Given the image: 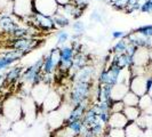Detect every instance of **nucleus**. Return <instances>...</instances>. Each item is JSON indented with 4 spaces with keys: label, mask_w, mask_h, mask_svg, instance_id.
<instances>
[{
    "label": "nucleus",
    "mask_w": 152,
    "mask_h": 137,
    "mask_svg": "<svg viewBox=\"0 0 152 137\" xmlns=\"http://www.w3.org/2000/svg\"><path fill=\"white\" fill-rule=\"evenodd\" d=\"M111 64L117 65L119 68H130L134 65V58L128 54H114Z\"/></svg>",
    "instance_id": "nucleus-20"
},
{
    "label": "nucleus",
    "mask_w": 152,
    "mask_h": 137,
    "mask_svg": "<svg viewBox=\"0 0 152 137\" xmlns=\"http://www.w3.org/2000/svg\"><path fill=\"white\" fill-rule=\"evenodd\" d=\"M55 37H56V40H57V45L61 47L63 45H66V42L70 39V34H69V32L66 30L62 29V30H58L56 32Z\"/></svg>",
    "instance_id": "nucleus-33"
},
{
    "label": "nucleus",
    "mask_w": 152,
    "mask_h": 137,
    "mask_svg": "<svg viewBox=\"0 0 152 137\" xmlns=\"http://www.w3.org/2000/svg\"><path fill=\"white\" fill-rule=\"evenodd\" d=\"M107 134L110 137H126L125 128H107Z\"/></svg>",
    "instance_id": "nucleus-38"
},
{
    "label": "nucleus",
    "mask_w": 152,
    "mask_h": 137,
    "mask_svg": "<svg viewBox=\"0 0 152 137\" xmlns=\"http://www.w3.org/2000/svg\"><path fill=\"white\" fill-rule=\"evenodd\" d=\"M141 137H148V136H146L145 134H143V135H142V136H141Z\"/></svg>",
    "instance_id": "nucleus-45"
},
{
    "label": "nucleus",
    "mask_w": 152,
    "mask_h": 137,
    "mask_svg": "<svg viewBox=\"0 0 152 137\" xmlns=\"http://www.w3.org/2000/svg\"><path fill=\"white\" fill-rule=\"evenodd\" d=\"M129 45V41L127 37L124 39H120V40H117L115 44L112 47V53L113 54H124L126 53L127 50V47Z\"/></svg>",
    "instance_id": "nucleus-29"
},
{
    "label": "nucleus",
    "mask_w": 152,
    "mask_h": 137,
    "mask_svg": "<svg viewBox=\"0 0 152 137\" xmlns=\"http://www.w3.org/2000/svg\"><path fill=\"white\" fill-rule=\"evenodd\" d=\"M104 137H110V136H109V135H107H107H105V136H104Z\"/></svg>",
    "instance_id": "nucleus-46"
},
{
    "label": "nucleus",
    "mask_w": 152,
    "mask_h": 137,
    "mask_svg": "<svg viewBox=\"0 0 152 137\" xmlns=\"http://www.w3.org/2000/svg\"><path fill=\"white\" fill-rule=\"evenodd\" d=\"M77 50L75 49L73 46L70 45H63L60 47V54H61V61L58 68L63 72H68L71 70L73 65V60L76 56Z\"/></svg>",
    "instance_id": "nucleus-7"
},
{
    "label": "nucleus",
    "mask_w": 152,
    "mask_h": 137,
    "mask_svg": "<svg viewBox=\"0 0 152 137\" xmlns=\"http://www.w3.org/2000/svg\"><path fill=\"white\" fill-rule=\"evenodd\" d=\"M122 113L126 115L129 122L137 121V119L142 115V110L138 106H125Z\"/></svg>",
    "instance_id": "nucleus-27"
},
{
    "label": "nucleus",
    "mask_w": 152,
    "mask_h": 137,
    "mask_svg": "<svg viewBox=\"0 0 152 137\" xmlns=\"http://www.w3.org/2000/svg\"><path fill=\"white\" fill-rule=\"evenodd\" d=\"M152 106V98L149 94H145L143 96L140 97V102H138V107L142 110V113L145 112L149 107Z\"/></svg>",
    "instance_id": "nucleus-32"
},
{
    "label": "nucleus",
    "mask_w": 152,
    "mask_h": 137,
    "mask_svg": "<svg viewBox=\"0 0 152 137\" xmlns=\"http://www.w3.org/2000/svg\"><path fill=\"white\" fill-rule=\"evenodd\" d=\"M24 54L13 48L0 52V71H7L8 68H10L14 63H16L20 58H22Z\"/></svg>",
    "instance_id": "nucleus-10"
},
{
    "label": "nucleus",
    "mask_w": 152,
    "mask_h": 137,
    "mask_svg": "<svg viewBox=\"0 0 152 137\" xmlns=\"http://www.w3.org/2000/svg\"><path fill=\"white\" fill-rule=\"evenodd\" d=\"M60 61H61L60 48H55L48 55H46L44 57L41 73H44V74H54L55 70L58 68Z\"/></svg>",
    "instance_id": "nucleus-8"
},
{
    "label": "nucleus",
    "mask_w": 152,
    "mask_h": 137,
    "mask_svg": "<svg viewBox=\"0 0 152 137\" xmlns=\"http://www.w3.org/2000/svg\"><path fill=\"white\" fill-rule=\"evenodd\" d=\"M140 12L143 14H152V0H144L141 5Z\"/></svg>",
    "instance_id": "nucleus-39"
},
{
    "label": "nucleus",
    "mask_w": 152,
    "mask_h": 137,
    "mask_svg": "<svg viewBox=\"0 0 152 137\" xmlns=\"http://www.w3.org/2000/svg\"><path fill=\"white\" fill-rule=\"evenodd\" d=\"M138 102H140V96H137L136 94L130 90L122 98V103L125 104V106H138Z\"/></svg>",
    "instance_id": "nucleus-30"
},
{
    "label": "nucleus",
    "mask_w": 152,
    "mask_h": 137,
    "mask_svg": "<svg viewBox=\"0 0 152 137\" xmlns=\"http://www.w3.org/2000/svg\"><path fill=\"white\" fill-rule=\"evenodd\" d=\"M129 90L136 94L137 96H143L148 94L146 90V77L145 76H133L129 81Z\"/></svg>",
    "instance_id": "nucleus-15"
},
{
    "label": "nucleus",
    "mask_w": 152,
    "mask_h": 137,
    "mask_svg": "<svg viewBox=\"0 0 152 137\" xmlns=\"http://www.w3.org/2000/svg\"><path fill=\"white\" fill-rule=\"evenodd\" d=\"M91 0H72L71 2L78 8H80L81 10H85L86 8L91 5Z\"/></svg>",
    "instance_id": "nucleus-40"
},
{
    "label": "nucleus",
    "mask_w": 152,
    "mask_h": 137,
    "mask_svg": "<svg viewBox=\"0 0 152 137\" xmlns=\"http://www.w3.org/2000/svg\"><path fill=\"white\" fill-rule=\"evenodd\" d=\"M89 102V101H88ZM88 102H84V103H80L78 105H73L71 112L69 114V117L66 118L65 122H71V121H77V120H83L84 119V115L88 109Z\"/></svg>",
    "instance_id": "nucleus-19"
},
{
    "label": "nucleus",
    "mask_w": 152,
    "mask_h": 137,
    "mask_svg": "<svg viewBox=\"0 0 152 137\" xmlns=\"http://www.w3.org/2000/svg\"><path fill=\"white\" fill-rule=\"evenodd\" d=\"M128 122V119L122 112L111 113L107 121V128H125Z\"/></svg>",
    "instance_id": "nucleus-22"
},
{
    "label": "nucleus",
    "mask_w": 152,
    "mask_h": 137,
    "mask_svg": "<svg viewBox=\"0 0 152 137\" xmlns=\"http://www.w3.org/2000/svg\"><path fill=\"white\" fill-rule=\"evenodd\" d=\"M41 44V40L38 38H20L12 39L9 48H13L15 50H18L22 54H28L38 48Z\"/></svg>",
    "instance_id": "nucleus-5"
},
{
    "label": "nucleus",
    "mask_w": 152,
    "mask_h": 137,
    "mask_svg": "<svg viewBox=\"0 0 152 137\" xmlns=\"http://www.w3.org/2000/svg\"><path fill=\"white\" fill-rule=\"evenodd\" d=\"M125 133H126V137H141L144 134V130L142 129L136 121L128 122V125L125 127Z\"/></svg>",
    "instance_id": "nucleus-26"
},
{
    "label": "nucleus",
    "mask_w": 152,
    "mask_h": 137,
    "mask_svg": "<svg viewBox=\"0 0 152 137\" xmlns=\"http://www.w3.org/2000/svg\"><path fill=\"white\" fill-rule=\"evenodd\" d=\"M42 63H44V57L39 58L37 62H34L32 65L28 66L23 71L22 73V80L24 84H30L31 86L36 85L40 81L41 78V68H42Z\"/></svg>",
    "instance_id": "nucleus-4"
},
{
    "label": "nucleus",
    "mask_w": 152,
    "mask_h": 137,
    "mask_svg": "<svg viewBox=\"0 0 152 137\" xmlns=\"http://www.w3.org/2000/svg\"><path fill=\"white\" fill-rule=\"evenodd\" d=\"M62 104H63V97H62L61 94L56 90H50L40 107L42 109L44 112L50 113L55 110L60 109Z\"/></svg>",
    "instance_id": "nucleus-11"
},
{
    "label": "nucleus",
    "mask_w": 152,
    "mask_h": 137,
    "mask_svg": "<svg viewBox=\"0 0 152 137\" xmlns=\"http://www.w3.org/2000/svg\"><path fill=\"white\" fill-rule=\"evenodd\" d=\"M52 90L49 84L44 82V81H39L36 85L32 86V89H31L30 96L33 98V101L36 102V104L38 105V107L41 106V104L44 103L45 98L47 97L48 93Z\"/></svg>",
    "instance_id": "nucleus-12"
},
{
    "label": "nucleus",
    "mask_w": 152,
    "mask_h": 137,
    "mask_svg": "<svg viewBox=\"0 0 152 137\" xmlns=\"http://www.w3.org/2000/svg\"><path fill=\"white\" fill-rule=\"evenodd\" d=\"M129 91V86L126 84H117L111 87L110 97L112 101H122L125 95Z\"/></svg>",
    "instance_id": "nucleus-23"
},
{
    "label": "nucleus",
    "mask_w": 152,
    "mask_h": 137,
    "mask_svg": "<svg viewBox=\"0 0 152 137\" xmlns=\"http://www.w3.org/2000/svg\"><path fill=\"white\" fill-rule=\"evenodd\" d=\"M65 125H68L69 128L72 130L77 136H80V134L83 133L85 126L83 123V120H77V121H71V122H65Z\"/></svg>",
    "instance_id": "nucleus-31"
},
{
    "label": "nucleus",
    "mask_w": 152,
    "mask_h": 137,
    "mask_svg": "<svg viewBox=\"0 0 152 137\" xmlns=\"http://www.w3.org/2000/svg\"><path fill=\"white\" fill-rule=\"evenodd\" d=\"M127 32L125 31H120V30H114L111 32V38L113 40H120V39H124L127 37Z\"/></svg>",
    "instance_id": "nucleus-41"
},
{
    "label": "nucleus",
    "mask_w": 152,
    "mask_h": 137,
    "mask_svg": "<svg viewBox=\"0 0 152 137\" xmlns=\"http://www.w3.org/2000/svg\"><path fill=\"white\" fill-rule=\"evenodd\" d=\"M58 6H63V5H66V4H70L72 0H56Z\"/></svg>",
    "instance_id": "nucleus-42"
},
{
    "label": "nucleus",
    "mask_w": 152,
    "mask_h": 137,
    "mask_svg": "<svg viewBox=\"0 0 152 137\" xmlns=\"http://www.w3.org/2000/svg\"><path fill=\"white\" fill-rule=\"evenodd\" d=\"M65 120H66V118H65V115L61 112L60 109H57V110H55L53 112L48 113V117H47L48 127L52 130H54V131L60 129L62 126L65 123Z\"/></svg>",
    "instance_id": "nucleus-16"
},
{
    "label": "nucleus",
    "mask_w": 152,
    "mask_h": 137,
    "mask_svg": "<svg viewBox=\"0 0 152 137\" xmlns=\"http://www.w3.org/2000/svg\"><path fill=\"white\" fill-rule=\"evenodd\" d=\"M1 115L7 118L12 122H16L23 119L22 98L18 96H7L2 101Z\"/></svg>",
    "instance_id": "nucleus-1"
},
{
    "label": "nucleus",
    "mask_w": 152,
    "mask_h": 137,
    "mask_svg": "<svg viewBox=\"0 0 152 137\" xmlns=\"http://www.w3.org/2000/svg\"><path fill=\"white\" fill-rule=\"evenodd\" d=\"M97 1H103V0H97Z\"/></svg>",
    "instance_id": "nucleus-47"
},
{
    "label": "nucleus",
    "mask_w": 152,
    "mask_h": 137,
    "mask_svg": "<svg viewBox=\"0 0 152 137\" xmlns=\"http://www.w3.org/2000/svg\"><path fill=\"white\" fill-rule=\"evenodd\" d=\"M28 25L34 26L39 31H45V32H52V31L56 30L52 16L44 15V14L36 13V12H33L31 15H29V24Z\"/></svg>",
    "instance_id": "nucleus-3"
},
{
    "label": "nucleus",
    "mask_w": 152,
    "mask_h": 137,
    "mask_svg": "<svg viewBox=\"0 0 152 137\" xmlns=\"http://www.w3.org/2000/svg\"><path fill=\"white\" fill-rule=\"evenodd\" d=\"M135 32L140 33L141 36L143 37H146V38H152V25L151 24H145V25H142L140 28L135 29Z\"/></svg>",
    "instance_id": "nucleus-35"
},
{
    "label": "nucleus",
    "mask_w": 152,
    "mask_h": 137,
    "mask_svg": "<svg viewBox=\"0 0 152 137\" xmlns=\"http://www.w3.org/2000/svg\"><path fill=\"white\" fill-rule=\"evenodd\" d=\"M88 63H89V60H88V56L86 54L83 53V52H77L76 56H75V60H73V65H72V68H71V70L69 72L73 71V73H72V76H73L78 70L87 66Z\"/></svg>",
    "instance_id": "nucleus-24"
},
{
    "label": "nucleus",
    "mask_w": 152,
    "mask_h": 137,
    "mask_svg": "<svg viewBox=\"0 0 152 137\" xmlns=\"http://www.w3.org/2000/svg\"><path fill=\"white\" fill-rule=\"evenodd\" d=\"M52 18H53V22L55 24V28H56V30L58 29V30H62V29H65V28H68L71 25V20L69 18L68 16H65L63 13L61 12H56L53 16H52Z\"/></svg>",
    "instance_id": "nucleus-25"
},
{
    "label": "nucleus",
    "mask_w": 152,
    "mask_h": 137,
    "mask_svg": "<svg viewBox=\"0 0 152 137\" xmlns=\"http://www.w3.org/2000/svg\"><path fill=\"white\" fill-rule=\"evenodd\" d=\"M91 93V82H77L73 81L70 91V103L78 105L80 103L88 102Z\"/></svg>",
    "instance_id": "nucleus-2"
},
{
    "label": "nucleus",
    "mask_w": 152,
    "mask_h": 137,
    "mask_svg": "<svg viewBox=\"0 0 152 137\" xmlns=\"http://www.w3.org/2000/svg\"><path fill=\"white\" fill-rule=\"evenodd\" d=\"M104 136H105V135H104ZM104 136H99V135H93L91 137H104Z\"/></svg>",
    "instance_id": "nucleus-44"
},
{
    "label": "nucleus",
    "mask_w": 152,
    "mask_h": 137,
    "mask_svg": "<svg viewBox=\"0 0 152 137\" xmlns=\"http://www.w3.org/2000/svg\"><path fill=\"white\" fill-rule=\"evenodd\" d=\"M57 12H61L65 16H68L70 20H75V21L79 20V17L83 15V13H84V10H81L80 8L75 6L72 2L63 5V6H58Z\"/></svg>",
    "instance_id": "nucleus-21"
},
{
    "label": "nucleus",
    "mask_w": 152,
    "mask_h": 137,
    "mask_svg": "<svg viewBox=\"0 0 152 137\" xmlns=\"http://www.w3.org/2000/svg\"><path fill=\"white\" fill-rule=\"evenodd\" d=\"M33 12L40 13L47 16H53L57 9L58 4L56 0H31Z\"/></svg>",
    "instance_id": "nucleus-9"
},
{
    "label": "nucleus",
    "mask_w": 152,
    "mask_h": 137,
    "mask_svg": "<svg viewBox=\"0 0 152 137\" xmlns=\"http://www.w3.org/2000/svg\"><path fill=\"white\" fill-rule=\"evenodd\" d=\"M23 68L21 66H15V68H9L6 72V82L9 84H14L18 80V78L22 77Z\"/></svg>",
    "instance_id": "nucleus-28"
},
{
    "label": "nucleus",
    "mask_w": 152,
    "mask_h": 137,
    "mask_svg": "<svg viewBox=\"0 0 152 137\" xmlns=\"http://www.w3.org/2000/svg\"><path fill=\"white\" fill-rule=\"evenodd\" d=\"M21 26V23L12 15L0 16V32L6 34H13V32Z\"/></svg>",
    "instance_id": "nucleus-14"
},
{
    "label": "nucleus",
    "mask_w": 152,
    "mask_h": 137,
    "mask_svg": "<svg viewBox=\"0 0 152 137\" xmlns=\"http://www.w3.org/2000/svg\"><path fill=\"white\" fill-rule=\"evenodd\" d=\"M1 109H2V101L0 99V115H1Z\"/></svg>",
    "instance_id": "nucleus-43"
},
{
    "label": "nucleus",
    "mask_w": 152,
    "mask_h": 137,
    "mask_svg": "<svg viewBox=\"0 0 152 137\" xmlns=\"http://www.w3.org/2000/svg\"><path fill=\"white\" fill-rule=\"evenodd\" d=\"M94 74H95V68L91 65H87L78 70L72 77H73V81H77V82H91Z\"/></svg>",
    "instance_id": "nucleus-17"
},
{
    "label": "nucleus",
    "mask_w": 152,
    "mask_h": 137,
    "mask_svg": "<svg viewBox=\"0 0 152 137\" xmlns=\"http://www.w3.org/2000/svg\"><path fill=\"white\" fill-rule=\"evenodd\" d=\"M89 20L94 23H102L104 20V13L101 9H94L89 16Z\"/></svg>",
    "instance_id": "nucleus-36"
},
{
    "label": "nucleus",
    "mask_w": 152,
    "mask_h": 137,
    "mask_svg": "<svg viewBox=\"0 0 152 137\" xmlns=\"http://www.w3.org/2000/svg\"><path fill=\"white\" fill-rule=\"evenodd\" d=\"M133 58H134V65L137 66H148L152 63L150 49L146 48H138Z\"/></svg>",
    "instance_id": "nucleus-18"
},
{
    "label": "nucleus",
    "mask_w": 152,
    "mask_h": 137,
    "mask_svg": "<svg viewBox=\"0 0 152 137\" xmlns=\"http://www.w3.org/2000/svg\"><path fill=\"white\" fill-rule=\"evenodd\" d=\"M121 68H119L114 64H110L107 68H104L99 77V85L104 86H114L119 82V74Z\"/></svg>",
    "instance_id": "nucleus-6"
},
{
    "label": "nucleus",
    "mask_w": 152,
    "mask_h": 137,
    "mask_svg": "<svg viewBox=\"0 0 152 137\" xmlns=\"http://www.w3.org/2000/svg\"><path fill=\"white\" fill-rule=\"evenodd\" d=\"M71 26H72V30H73L76 36H81L85 31H86V24L83 21H80V20L75 21V22L72 23Z\"/></svg>",
    "instance_id": "nucleus-34"
},
{
    "label": "nucleus",
    "mask_w": 152,
    "mask_h": 137,
    "mask_svg": "<svg viewBox=\"0 0 152 137\" xmlns=\"http://www.w3.org/2000/svg\"><path fill=\"white\" fill-rule=\"evenodd\" d=\"M125 104L122 101H112L110 104V112L111 113H118V112H124Z\"/></svg>",
    "instance_id": "nucleus-37"
},
{
    "label": "nucleus",
    "mask_w": 152,
    "mask_h": 137,
    "mask_svg": "<svg viewBox=\"0 0 152 137\" xmlns=\"http://www.w3.org/2000/svg\"><path fill=\"white\" fill-rule=\"evenodd\" d=\"M22 107H23V118L29 125L32 123V121L36 119L37 115V107L38 105L31 96H26L22 98Z\"/></svg>",
    "instance_id": "nucleus-13"
}]
</instances>
